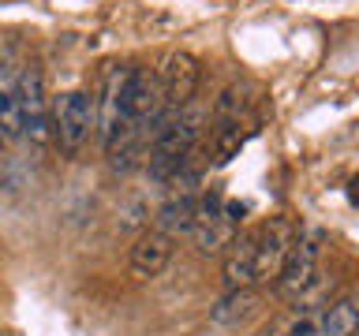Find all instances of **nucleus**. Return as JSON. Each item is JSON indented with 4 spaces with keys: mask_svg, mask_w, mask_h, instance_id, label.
Masks as SVG:
<instances>
[{
    "mask_svg": "<svg viewBox=\"0 0 359 336\" xmlns=\"http://www.w3.org/2000/svg\"><path fill=\"white\" fill-rule=\"evenodd\" d=\"M19 75L4 67L0 71V139L4 142H19L22 139V116H19Z\"/></svg>",
    "mask_w": 359,
    "mask_h": 336,
    "instance_id": "nucleus-11",
    "label": "nucleus"
},
{
    "mask_svg": "<svg viewBox=\"0 0 359 336\" xmlns=\"http://www.w3.org/2000/svg\"><path fill=\"white\" fill-rule=\"evenodd\" d=\"M359 329V310L355 299H333L318 310H299L292 307L288 318H280L273 329H266V336H355Z\"/></svg>",
    "mask_w": 359,
    "mask_h": 336,
    "instance_id": "nucleus-2",
    "label": "nucleus"
},
{
    "mask_svg": "<svg viewBox=\"0 0 359 336\" xmlns=\"http://www.w3.org/2000/svg\"><path fill=\"white\" fill-rule=\"evenodd\" d=\"M94 120H97L94 97H90L86 90H67V94H60L49 108L53 142L60 146L67 157L83 153V146L90 142V134H94Z\"/></svg>",
    "mask_w": 359,
    "mask_h": 336,
    "instance_id": "nucleus-3",
    "label": "nucleus"
},
{
    "mask_svg": "<svg viewBox=\"0 0 359 336\" xmlns=\"http://www.w3.org/2000/svg\"><path fill=\"white\" fill-rule=\"evenodd\" d=\"M255 284V232H236L224 254V288H251Z\"/></svg>",
    "mask_w": 359,
    "mask_h": 336,
    "instance_id": "nucleus-9",
    "label": "nucleus"
},
{
    "mask_svg": "<svg viewBox=\"0 0 359 336\" xmlns=\"http://www.w3.org/2000/svg\"><path fill=\"white\" fill-rule=\"evenodd\" d=\"M161 78V105H165V116H172L184 105H191L198 94V83H202V64L198 56L191 52H172L165 64V71L157 75Z\"/></svg>",
    "mask_w": 359,
    "mask_h": 336,
    "instance_id": "nucleus-6",
    "label": "nucleus"
},
{
    "mask_svg": "<svg viewBox=\"0 0 359 336\" xmlns=\"http://www.w3.org/2000/svg\"><path fill=\"white\" fill-rule=\"evenodd\" d=\"M19 116H22V139L30 142H49L53 131H49V97H45V83H41V71L38 67H22L19 71Z\"/></svg>",
    "mask_w": 359,
    "mask_h": 336,
    "instance_id": "nucleus-5",
    "label": "nucleus"
},
{
    "mask_svg": "<svg viewBox=\"0 0 359 336\" xmlns=\"http://www.w3.org/2000/svg\"><path fill=\"white\" fill-rule=\"evenodd\" d=\"M195 213H198V190L180 187V190H172V198L157 209V232H165V235L184 232L187 235L191 224H195Z\"/></svg>",
    "mask_w": 359,
    "mask_h": 336,
    "instance_id": "nucleus-10",
    "label": "nucleus"
},
{
    "mask_svg": "<svg viewBox=\"0 0 359 336\" xmlns=\"http://www.w3.org/2000/svg\"><path fill=\"white\" fill-rule=\"evenodd\" d=\"M0 146H4V139H0Z\"/></svg>",
    "mask_w": 359,
    "mask_h": 336,
    "instance_id": "nucleus-13",
    "label": "nucleus"
},
{
    "mask_svg": "<svg viewBox=\"0 0 359 336\" xmlns=\"http://www.w3.org/2000/svg\"><path fill=\"white\" fill-rule=\"evenodd\" d=\"M296 228L299 224L280 213V217H269L255 232V280H273L280 273V265L288 258V246L296 239Z\"/></svg>",
    "mask_w": 359,
    "mask_h": 336,
    "instance_id": "nucleus-4",
    "label": "nucleus"
},
{
    "mask_svg": "<svg viewBox=\"0 0 359 336\" xmlns=\"http://www.w3.org/2000/svg\"><path fill=\"white\" fill-rule=\"evenodd\" d=\"M258 307V299H255V291L251 288H236V291H229V295L221 299V307L213 310V321H243L247 314H251Z\"/></svg>",
    "mask_w": 359,
    "mask_h": 336,
    "instance_id": "nucleus-12",
    "label": "nucleus"
},
{
    "mask_svg": "<svg viewBox=\"0 0 359 336\" xmlns=\"http://www.w3.org/2000/svg\"><path fill=\"white\" fill-rule=\"evenodd\" d=\"M322 243H325V232L318 228V224H299L296 228V239H292V246H288L285 265H280V273L273 276V288L285 302H296L303 291L318 280Z\"/></svg>",
    "mask_w": 359,
    "mask_h": 336,
    "instance_id": "nucleus-1",
    "label": "nucleus"
},
{
    "mask_svg": "<svg viewBox=\"0 0 359 336\" xmlns=\"http://www.w3.org/2000/svg\"><path fill=\"white\" fill-rule=\"evenodd\" d=\"M128 71L131 67H109L105 86H101V101H94V108H97L94 127H97V139L105 146V153L123 134V86H128Z\"/></svg>",
    "mask_w": 359,
    "mask_h": 336,
    "instance_id": "nucleus-7",
    "label": "nucleus"
},
{
    "mask_svg": "<svg viewBox=\"0 0 359 336\" xmlns=\"http://www.w3.org/2000/svg\"><path fill=\"white\" fill-rule=\"evenodd\" d=\"M168 258H172V235L146 232V235H139V243L131 246V273L139 280H150L157 273H165Z\"/></svg>",
    "mask_w": 359,
    "mask_h": 336,
    "instance_id": "nucleus-8",
    "label": "nucleus"
}]
</instances>
